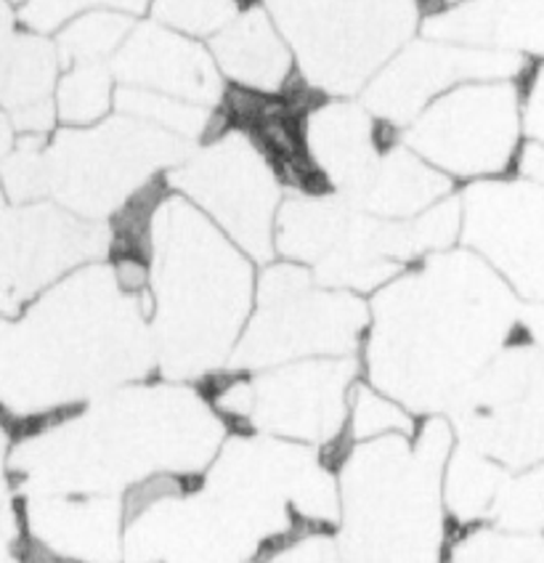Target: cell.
<instances>
[{"label":"cell","instance_id":"cell-32","mask_svg":"<svg viewBox=\"0 0 544 563\" xmlns=\"http://www.w3.org/2000/svg\"><path fill=\"white\" fill-rule=\"evenodd\" d=\"M513 176L526 178V181L542 184L544 187V144H540V141L534 139L523 141L513 165Z\"/></svg>","mask_w":544,"mask_h":563},{"label":"cell","instance_id":"cell-1","mask_svg":"<svg viewBox=\"0 0 544 563\" xmlns=\"http://www.w3.org/2000/svg\"><path fill=\"white\" fill-rule=\"evenodd\" d=\"M521 306L467 247L428 255L369 300L364 380L418 418L444 415L518 341Z\"/></svg>","mask_w":544,"mask_h":563},{"label":"cell","instance_id":"cell-33","mask_svg":"<svg viewBox=\"0 0 544 563\" xmlns=\"http://www.w3.org/2000/svg\"><path fill=\"white\" fill-rule=\"evenodd\" d=\"M518 341L544 354V303H523L518 319Z\"/></svg>","mask_w":544,"mask_h":563},{"label":"cell","instance_id":"cell-24","mask_svg":"<svg viewBox=\"0 0 544 563\" xmlns=\"http://www.w3.org/2000/svg\"><path fill=\"white\" fill-rule=\"evenodd\" d=\"M118 80L109 64H69L54 93L59 128H91L114 112Z\"/></svg>","mask_w":544,"mask_h":563},{"label":"cell","instance_id":"cell-13","mask_svg":"<svg viewBox=\"0 0 544 563\" xmlns=\"http://www.w3.org/2000/svg\"><path fill=\"white\" fill-rule=\"evenodd\" d=\"M109 251V223L80 219L48 200L5 205L0 210V317H16L56 282L107 261Z\"/></svg>","mask_w":544,"mask_h":563},{"label":"cell","instance_id":"cell-25","mask_svg":"<svg viewBox=\"0 0 544 563\" xmlns=\"http://www.w3.org/2000/svg\"><path fill=\"white\" fill-rule=\"evenodd\" d=\"M136 22L120 11H91L56 32L62 64H109L127 41Z\"/></svg>","mask_w":544,"mask_h":563},{"label":"cell","instance_id":"cell-37","mask_svg":"<svg viewBox=\"0 0 544 563\" xmlns=\"http://www.w3.org/2000/svg\"><path fill=\"white\" fill-rule=\"evenodd\" d=\"M5 208V195H3V184H0V210Z\"/></svg>","mask_w":544,"mask_h":563},{"label":"cell","instance_id":"cell-17","mask_svg":"<svg viewBox=\"0 0 544 563\" xmlns=\"http://www.w3.org/2000/svg\"><path fill=\"white\" fill-rule=\"evenodd\" d=\"M300 133L317 187L348 197L373 173L393 131L362 101L317 96L303 107Z\"/></svg>","mask_w":544,"mask_h":563},{"label":"cell","instance_id":"cell-18","mask_svg":"<svg viewBox=\"0 0 544 563\" xmlns=\"http://www.w3.org/2000/svg\"><path fill=\"white\" fill-rule=\"evenodd\" d=\"M24 532L37 550L67 563H123L127 508L112 495H27Z\"/></svg>","mask_w":544,"mask_h":563},{"label":"cell","instance_id":"cell-2","mask_svg":"<svg viewBox=\"0 0 544 563\" xmlns=\"http://www.w3.org/2000/svg\"><path fill=\"white\" fill-rule=\"evenodd\" d=\"M157 373L146 298L123 290L109 261L56 282L16 317H0V415L14 441Z\"/></svg>","mask_w":544,"mask_h":563},{"label":"cell","instance_id":"cell-28","mask_svg":"<svg viewBox=\"0 0 544 563\" xmlns=\"http://www.w3.org/2000/svg\"><path fill=\"white\" fill-rule=\"evenodd\" d=\"M245 5L240 0H152V19L168 30L195 37V41H213L221 30L240 16Z\"/></svg>","mask_w":544,"mask_h":563},{"label":"cell","instance_id":"cell-5","mask_svg":"<svg viewBox=\"0 0 544 563\" xmlns=\"http://www.w3.org/2000/svg\"><path fill=\"white\" fill-rule=\"evenodd\" d=\"M454 444L452 420L428 415L414 437L343 444L326 457L341 489V563H446L454 529L444 471Z\"/></svg>","mask_w":544,"mask_h":563},{"label":"cell","instance_id":"cell-19","mask_svg":"<svg viewBox=\"0 0 544 563\" xmlns=\"http://www.w3.org/2000/svg\"><path fill=\"white\" fill-rule=\"evenodd\" d=\"M56 41L24 27L9 0H0V110L16 136H51L56 131L54 93L62 78Z\"/></svg>","mask_w":544,"mask_h":563},{"label":"cell","instance_id":"cell-12","mask_svg":"<svg viewBox=\"0 0 544 563\" xmlns=\"http://www.w3.org/2000/svg\"><path fill=\"white\" fill-rule=\"evenodd\" d=\"M454 409V433L508 471L544 463V354L515 341L502 351Z\"/></svg>","mask_w":544,"mask_h":563},{"label":"cell","instance_id":"cell-14","mask_svg":"<svg viewBox=\"0 0 544 563\" xmlns=\"http://www.w3.org/2000/svg\"><path fill=\"white\" fill-rule=\"evenodd\" d=\"M459 245L484 258L523 303H544V187L510 176L465 184Z\"/></svg>","mask_w":544,"mask_h":563},{"label":"cell","instance_id":"cell-3","mask_svg":"<svg viewBox=\"0 0 544 563\" xmlns=\"http://www.w3.org/2000/svg\"><path fill=\"white\" fill-rule=\"evenodd\" d=\"M232 428L195 383L141 380L14 441L9 468L30 495L125 497L155 478H200Z\"/></svg>","mask_w":544,"mask_h":563},{"label":"cell","instance_id":"cell-35","mask_svg":"<svg viewBox=\"0 0 544 563\" xmlns=\"http://www.w3.org/2000/svg\"><path fill=\"white\" fill-rule=\"evenodd\" d=\"M11 446H14V431H11L9 420H5L3 415H0V465H3L5 460H9Z\"/></svg>","mask_w":544,"mask_h":563},{"label":"cell","instance_id":"cell-6","mask_svg":"<svg viewBox=\"0 0 544 563\" xmlns=\"http://www.w3.org/2000/svg\"><path fill=\"white\" fill-rule=\"evenodd\" d=\"M195 146L120 112L91 128H56L43 146L46 200L109 223L141 191L165 181Z\"/></svg>","mask_w":544,"mask_h":563},{"label":"cell","instance_id":"cell-20","mask_svg":"<svg viewBox=\"0 0 544 563\" xmlns=\"http://www.w3.org/2000/svg\"><path fill=\"white\" fill-rule=\"evenodd\" d=\"M422 35L544 62V0H463L422 19Z\"/></svg>","mask_w":544,"mask_h":563},{"label":"cell","instance_id":"cell-30","mask_svg":"<svg viewBox=\"0 0 544 563\" xmlns=\"http://www.w3.org/2000/svg\"><path fill=\"white\" fill-rule=\"evenodd\" d=\"M249 563H341L335 532L303 527L260 550Z\"/></svg>","mask_w":544,"mask_h":563},{"label":"cell","instance_id":"cell-23","mask_svg":"<svg viewBox=\"0 0 544 563\" xmlns=\"http://www.w3.org/2000/svg\"><path fill=\"white\" fill-rule=\"evenodd\" d=\"M351 213H354V208L335 191H292L281 202L277 223H274L277 258L317 268L341 242Z\"/></svg>","mask_w":544,"mask_h":563},{"label":"cell","instance_id":"cell-10","mask_svg":"<svg viewBox=\"0 0 544 563\" xmlns=\"http://www.w3.org/2000/svg\"><path fill=\"white\" fill-rule=\"evenodd\" d=\"M165 184L255 264L277 258L274 223L285 202V181L247 131L223 123L168 173Z\"/></svg>","mask_w":544,"mask_h":563},{"label":"cell","instance_id":"cell-9","mask_svg":"<svg viewBox=\"0 0 544 563\" xmlns=\"http://www.w3.org/2000/svg\"><path fill=\"white\" fill-rule=\"evenodd\" d=\"M369 303L348 290L326 287L311 268L274 258L258 272L255 306L229 369L279 367L300 360L362 356Z\"/></svg>","mask_w":544,"mask_h":563},{"label":"cell","instance_id":"cell-21","mask_svg":"<svg viewBox=\"0 0 544 563\" xmlns=\"http://www.w3.org/2000/svg\"><path fill=\"white\" fill-rule=\"evenodd\" d=\"M210 54L221 69L223 80L236 91L258 96H290L300 82L296 56L287 46L266 9L249 5L240 16L208 41Z\"/></svg>","mask_w":544,"mask_h":563},{"label":"cell","instance_id":"cell-34","mask_svg":"<svg viewBox=\"0 0 544 563\" xmlns=\"http://www.w3.org/2000/svg\"><path fill=\"white\" fill-rule=\"evenodd\" d=\"M14 144H16V128L9 120V114L0 110V163H3L5 155L14 150Z\"/></svg>","mask_w":544,"mask_h":563},{"label":"cell","instance_id":"cell-15","mask_svg":"<svg viewBox=\"0 0 544 563\" xmlns=\"http://www.w3.org/2000/svg\"><path fill=\"white\" fill-rule=\"evenodd\" d=\"M534 64L499 51L418 37L396 51L364 86L362 104L390 131H404L435 99L465 82H523Z\"/></svg>","mask_w":544,"mask_h":563},{"label":"cell","instance_id":"cell-26","mask_svg":"<svg viewBox=\"0 0 544 563\" xmlns=\"http://www.w3.org/2000/svg\"><path fill=\"white\" fill-rule=\"evenodd\" d=\"M420 418L382 394L373 383L362 380L354 386L348 405V426H345V444H367V441L388 437H414Z\"/></svg>","mask_w":544,"mask_h":563},{"label":"cell","instance_id":"cell-7","mask_svg":"<svg viewBox=\"0 0 544 563\" xmlns=\"http://www.w3.org/2000/svg\"><path fill=\"white\" fill-rule=\"evenodd\" d=\"M303 88L351 99L420 27V0H266Z\"/></svg>","mask_w":544,"mask_h":563},{"label":"cell","instance_id":"cell-11","mask_svg":"<svg viewBox=\"0 0 544 563\" xmlns=\"http://www.w3.org/2000/svg\"><path fill=\"white\" fill-rule=\"evenodd\" d=\"M399 141L452 181L510 176L523 144L521 82H465L435 99Z\"/></svg>","mask_w":544,"mask_h":563},{"label":"cell","instance_id":"cell-36","mask_svg":"<svg viewBox=\"0 0 544 563\" xmlns=\"http://www.w3.org/2000/svg\"><path fill=\"white\" fill-rule=\"evenodd\" d=\"M523 473H526L529 482L534 484L536 492H540V495L544 497V463L536 465V468H531V471H523Z\"/></svg>","mask_w":544,"mask_h":563},{"label":"cell","instance_id":"cell-16","mask_svg":"<svg viewBox=\"0 0 544 563\" xmlns=\"http://www.w3.org/2000/svg\"><path fill=\"white\" fill-rule=\"evenodd\" d=\"M109 67L118 86L173 96L208 110H223L226 104L229 82L210 48L155 19L133 27Z\"/></svg>","mask_w":544,"mask_h":563},{"label":"cell","instance_id":"cell-31","mask_svg":"<svg viewBox=\"0 0 544 563\" xmlns=\"http://www.w3.org/2000/svg\"><path fill=\"white\" fill-rule=\"evenodd\" d=\"M523 86V133L544 144V62L534 64Z\"/></svg>","mask_w":544,"mask_h":563},{"label":"cell","instance_id":"cell-27","mask_svg":"<svg viewBox=\"0 0 544 563\" xmlns=\"http://www.w3.org/2000/svg\"><path fill=\"white\" fill-rule=\"evenodd\" d=\"M446 563H544V537L484 523L452 534Z\"/></svg>","mask_w":544,"mask_h":563},{"label":"cell","instance_id":"cell-22","mask_svg":"<svg viewBox=\"0 0 544 563\" xmlns=\"http://www.w3.org/2000/svg\"><path fill=\"white\" fill-rule=\"evenodd\" d=\"M454 195V181L396 141L382 152L362 187L343 197L351 208L382 221H407Z\"/></svg>","mask_w":544,"mask_h":563},{"label":"cell","instance_id":"cell-4","mask_svg":"<svg viewBox=\"0 0 544 563\" xmlns=\"http://www.w3.org/2000/svg\"><path fill=\"white\" fill-rule=\"evenodd\" d=\"M255 287V261L189 200L168 191L149 229L146 292L159 377L200 386L229 369Z\"/></svg>","mask_w":544,"mask_h":563},{"label":"cell","instance_id":"cell-8","mask_svg":"<svg viewBox=\"0 0 544 563\" xmlns=\"http://www.w3.org/2000/svg\"><path fill=\"white\" fill-rule=\"evenodd\" d=\"M362 377V356H337L258 373L223 369L200 388L232 433L296 441L330 457L345 444L351 394Z\"/></svg>","mask_w":544,"mask_h":563},{"label":"cell","instance_id":"cell-29","mask_svg":"<svg viewBox=\"0 0 544 563\" xmlns=\"http://www.w3.org/2000/svg\"><path fill=\"white\" fill-rule=\"evenodd\" d=\"M146 9H152V0H27L19 5L16 14L24 27L51 35L91 11H120V14L138 16Z\"/></svg>","mask_w":544,"mask_h":563},{"label":"cell","instance_id":"cell-38","mask_svg":"<svg viewBox=\"0 0 544 563\" xmlns=\"http://www.w3.org/2000/svg\"><path fill=\"white\" fill-rule=\"evenodd\" d=\"M9 3L11 5H24V3H27V0H9Z\"/></svg>","mask_w":544,"mask_h":563}]
</instances>
